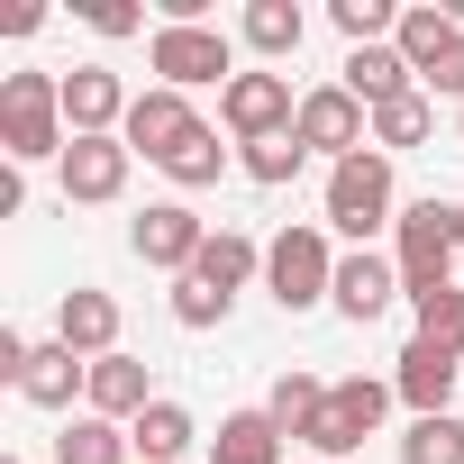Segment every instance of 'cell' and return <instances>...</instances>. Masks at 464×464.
<instances>
[{
    "mask_svg": "<svg viewBox=\"0 0 464 464\" xmlns=\"http://www.w3.org/2000/svg\"><path fill=\"white\" fill-rule=\"evenodd\" d=\"M256 274H265V246L246 237V227H209L200 265L173 283V319H182V328H218V319H227V301H237Z\"/></svg>",
    "mask_w": 464,
    "mask_h": 464,
    "instance_id": "cell-1",
    "label": "cell"
},
{
    "mask_svg": "<svg viewBox=\"0 0 464 464\" xmlns=\"http://www.w3.org/2000/svg\"><path fill=\"white\" fill-rule=\"evenodd\" d=\"M455 256H464V237H455V209H446V200H410V209H401V227H392L401 301L419 310V301L455 292Z\"/></svg>",
    "mask_w": 464,
    "mask_h": 464,
    "instance_id": "cell-2",
    "label": "cell"
},
{
    "mask_svg": "<svg viewBox=\"0 0 464 464\" xmlns=\"http://www.w3.org/2000/svg\"><path fill=\"white\" fill-rule=\"evenodd\" d=\"M0 146H10V164H64L73 128H64V73H10L0 82Z\"/></svg>",
    "mask_w": 464,
    "mask_h": 464,
    "instance_id": "cell-3",
    "label": "cell"
},
{
    "mask_svg": "<svg viewBox=\"0 0 464 464\" xmlns=\"http://www.w3.org/2000/svg\"><path fill=\"white\" fill-rule=\"evenodd\" d=\"M382 410H392V382H373V373H346V382H328V401H319V419L301 428V446L319 455V464H346L373 428H382Z\"/></svg>",
    "mask_w": 464,
    "mask_h": 464,
    "instance_id": "cell-4",
    "label": "cell"
},
{
    "mask_svg": "<svg viewBox=\"0 0 464 464\" xmlns=\"http://www.w3.org/2000/svg\"><path fill=\"white\" fill-rule=\"evenodd\" d=\"M265 292L283 310H319L337 292V256H328V227H283L265 246Z\"/></svg>",
    "mask_w": 464,
    "mask_h": 464,
    "instance_id": "cell-5",
    "label": "cell"
},
{
    "mask_svg": "<svg viewBox=\"0 0 464 464\" xmlns=\"http://www.w3.org/2000/svg\"><path fill=\"white\" fill-rule=\"evenodd\" d=\"M328 227H346V237L401 227V218H392V155H382V146H364V155L328 164Z\"/></svg>",
    "mask_w": 464,
    "mask_h": 464,
    "instance_id": "cell-6",
    "label": "cell"
},
{
    "mask_svg": "<svg viewBox=\"0 0 464 464\" xmlns=\"http://www.w3.org/2000/svg\"><path fill=\"white\" fill-rule=\"evenodd\" d=\"M146 64L164 73V92H200V82H237V46H227L209 19L200 28H155V46H146Z\"/></svg>",
    "mask_w": 464,
    "mask_h": 464,
    "instance_id": "cell-7",
    "label": "cell"
},
{
    "mask_svg": "<svg viewBox=\"0 0 464 464\" xmlns=\"http://www.w3.org/2000/svg\"><path fill=\"white\" fill-rule=\"evenodd\" d=\"M292 137H301L310 155L346 164V155H364V146H373V110H364L346 82H319V92H301V119H292Z\"/></svg>",
    "mask_w": 464,
    "mask_h": 464,
    "instance_id": "cell-8",
    "label": "cell"
},
{
    "mask_svg": "<svg viewBox=\"0 0 464 464\" xmlns=\"http://www.w3.org/2000/svg\"><path fill=\"white\" fill-rule=\"evenodd\" d=\"M218 119H227V137H237V146L292 137V119H301V101H292V73H237V82L218 92Z\"/></svg>",
    "mask_w": 464,
    "mask_h": 464,
    "instance_id": "cell-9",
    "label": "cell"
},
{
    "mask_svg": "<svg viewBox=\"0 0 464 464\" xmlns=\"http://www.w3.org/2000/svg\"><path fill=\"white\" fill-rule=\"evenodd\" d=\"M392 46L410 55V73H419L428 92L464 101V28H455L446 10H401V37H392Z\"/></svg>",
    "mask_w": 464,
    "mask_h": 464,
    "instance_id": "cell-10",
    "label": "cell"
},
{
    "mask_svg": "<svg viewBox=\"0 0 464 464\" xmlns=\"http://www.w3.org/2000/svg\"><path fill=\"white\" fill-rule=\"evenodd\" d=\"M128 246H137L155 274H173V283H182V274L200 265V246H209V218H200L191 200H155V209L128 227Z\"/></svg>",
    "mask_w": 464,
    "mask_h": 464,
    "instance_id": "cell-11",
    "label": "cell"
},
{
    "mask_svg": "<svg viewBox=\"0 0 464 464\" xmlns=\"http://www.w3.org/2000/svg\"><path fill=\"white\" fill-rule=\"evenodd\" d=\"M128 110H137V92H128L110 64H73V73H64V128H73V137H119Z\"/></svg>",
    "mask_w": 464,
    "mask_h": 464,
    "instance_id": "cell-12",
    "label": "cell"
},
{
    "mask_svg": "<svg viewBox=\"0 0 464 464\" xmlns=\"http://www.w3.org/2000/svg\"><path fill=\"white\" fill-rule=\"evenodd\" d=\"M128 164H137L128 137H73L55 173H64V200H119L128 191Z\"/></svg>",
    "mask_w": 464,
    "mask_h": 464,
    "instance_id": "cell-13",
    "label": "cell"
},
{
    "mask_svg": "<svg viewBox=\"0 0 464 464\" xmlns=\"http://www.w3.org/2000/svg\"><path fill=\"white\" fill-rule=\"evenodd\" d=\"M191 128H200V119H191V101L155 82V92H137V110H128V128H119V137H128V155H146V164H164V155H173V146H182Z\"/></svg>",
    "mask_w": 464,
    "mask_h": 464,
    "instance_id": "cell-14",
    "label": "cell"
},
{
    "mask_svg": "<svg viewBox=\"0 0 464 464\" xmlns=\"http://www.w3.org/2000/svg\"><path fill=\"white\" fill-rule=\"evenodd\" d=\"M55 346H73L82 364L119 355V301H110V292H92V283H82V292H64V301H55Z\"/></svg>",
    "mask_w": 464,
    "mask_h": 464,
    "instance_id": "cell-15",
    "label": "cell"
},
{
    "mask_svg": "<svg viewBox=\"0 0 464 464\" xmlns=\"http://www.w3.org/2000/svg\"><path fill=\"white\" fill-rule=\"evenodd\" d=\"M328 301L364 328V319H382V310L401 301V265H382L373 246H364V256H337V292H328Z\"/></svg>",
    "mask_w": 464,
    "mask_h": 464,
    "instance_id": "cell-16",
    "label": "cell"
},
{
    "mask_svg": "<svg viewBox=\"0 0 464 464\" xmlns=\"http://www.w3.org/2000/svg\"><path fill=\"white\" fill-rule=\"evenodd\" d=\"M455 364H464V355H446V346L410 337V346H401V373H392V392H401L419 419H437V410L455 401Z\"/></svg>",
    "mask_w": 464,
    "mask_h": 464,
    "instance_id": "cell-17",
    "label": "cell"
},
{
    "mask_svg": "<svg viewBox=\"0 0 464 464\" xmlns=\"http://www.w3.org/2000/svg\"><path fill=\"white\" fill-rule=\"evenodd\" d=\"M337 82L364 101V110H382V101H401V92H419V73H410V55L401 46H346V64H337Z\"/></svg>",
    "mask_w": 464,
    "mask_h": 464,
    "instance_id": "cell-18",
    "label": "cell"
},
{
    "mask_svg": "<svg viewBox=\"0 0 464 464\" xmlns=\"http://www.w3.org/2000/svg\"><path fill=\"white\" fill-rule=\"evenodd\" d=\"M82 401H92V419H128V428L155 410V392H146V364H137V355H101Z\"/></svg>",
    "mask_w": 464,
    "mask_h": 464,
    "instance_id": "cell-19",
    "label": "cell"
},
{
    "mask_svg": "<svg viewBox=\"0 0 464 464\" xmlns=\"http://www.w3.org/2000/svg\"><path fill=\"white\" fill-rule=\"evenodd\" d=\"M19 392H28L37 410H73V392H92V364H82L73 346H37L28 373H19Z\"/></svg>",
    "mask_w": 464,
    "mask_h": 464,
    "instance_id": "cell-20",
    "label": "cell"
},
{
    "mask_svg": "<svg viewBox=\"0 0 464 464\" xmlns=\"http://www.w3.org/2000/svg\"><path fill=\"white\" fill-rule=\"evenodd\" d=\"M209 464H283V428L265 410H227L209 437Z\"/></svg>",
    "mask_w": 464,
    "mask_h": 464,
    "instance_id": "cell-21",
    "label": "cell"
},
{
    "mask_svg": "<svg viewBox=\"0 0 464 464\" xmlns=\"http://www.w3.org/2000/svg\"><path fill=\"white\" fill-rule=\"evenodd\" d=\"M191 437H200V428H191V410H182V401H155V410L128 428V446H137L146 464H191Z\"/></svg>",
    "mask_w": 464,
    "mask_h": 464,
    "instance_id": "cell-22",
    "label": "cell"
},
{
    "mask_svg": "<svg viewBox=\"0 0 464 464\" xmlns=\"http://www.w3.org/2000/svg\"><path fill=\"white\" fill-rule=\"evenodd\" d=\"M137 446H128V428L119 419H64V437H55V464H128Z\"/></svg>",
    "mask_w": 464,
    "mask_h": 464,
    "instance_id": "cell-23",
    "label": "cell"
},
{
    "mask_svg": "<svg viewBox=\"0 0 464 464\" xmlns=\"http://www.w3.org/2000/svg\"><path fill=\"white\" fill-rule=\"evenodd\" d=\"M246 46L256 55H301V37H310V19H301V0H246Z\"/></svg>",
    "mask_w": 464,
    "mask_h": 464,
    "instance_id": "cell-24",
    "label": "cell"
},
{
    "mask_svg": "<svg viewBox=\"0 0 464 464\" xmlns=\"http://www.w3.org/2000/svg\"><path fill=\"white\" fill-rule=\"evenodd\" d=\"M319 401H328V382H319V373H301V364H292V373H283V382H274V392H265V419H274V428H283V437H301V428H310V419H319Z\"/></svg>",
    "mask_w": 464,
    "mask_h": 464,
    "instance_id": "cell-25",
    "label": "cell"
},
{
    "mask_svg": "<svg viewBox=\"0 0 464 464\" xmlns=\"http://www.w3.org/2000/svg\"><path fill=\"white\" fill-rule=\"evenodd\" d=\"M164 173H173L182 191H209V182L227 173V146H218V128H191V137H182V146L164 155Z\"/></svg>",
    "mask_w": 464,
    "mask_h": 464,
    "instance_id": "cell-26",
    "label": "cell"
},
{
    "mask_svg": "<svg viewBox=\"0 0 464 464\" xmlns=\"http://www.w3.org/2000/svg\"><path fill=\"white\" fill-rule=\"evenodd\" d=\"M401 464H464V419H455V410H437V419H410V437H401Z\"/></svg>",
    "mask_w": 464,
    "mask_h": 464,
    "instance_id": "cell-27",
    "label": "cell"
},
{
    "mask_svg": "<svg viewBox=\"0 0 464 464\" xmlns=\"http://www.w3.org/2000/svg\"><path fill=\"white\" fill-rule=\"evenodd\" d=\"M428 128H437L428 92H401V101H382V110H373V146H382V155H392V146H419Z\"/></svg>",
    "mask_w": 464,
    "mask_h": 464,
    "instance_id": "cell-28",
    "label": "cell"
},
{
    "mask_svg": "<svg viewBox=\"0 0 464 464\" xmlns=\"http://www.w3.org/2000/svg\"><path fill=\"white\" fill-rule=\"evenodd\" d=\"M301 164H310V146H301V137H265V146H246V182H265V191H283Z\"/></svg>",
    "mask_w": 464,
    "mask_h": 464,
    "instance_id": "cell-29",
    "label": "cell"
},
{
    "mask_svg": "<svg viewBox=\"0 0 464 464\" xmlns=\"http://www.w3.org/2000/svg\"><path fill=\"white\" fill-rule=\"evenodd\" d=\"M419 337H428V346H446V355H464V292L419 301Z\"/></svg>",
    "mask_w": 464,
    "mask_h": 464,
    "instance_id": "cell-30",
    "label": "cell"
},
{
    "mask_svg": "<svg viewBox=\"0 0 464 464\" xmlns=\"http://www.w3.org/2000/svg\"><path fill=\"white\" fill-rule=\"evenodd\" d=\"M73 10H82L101 37H137V28H146V10H137V0H73Z\"/></svg>",
    "mask_w": 464,
    "mask_h": 464,
    "instance_id": "cell-31",
    "label": "cell"
},
{
    "mask_svg": "<svg viewBox=\"0 0 464 464\" xmlns=\"http://www.w3.org/2000/svg\"><path fill=\"white\" fill-rule=\"evenodd\" d=\"M455 237H464V200H455Z\"/></svg>",
    "mask_w": 464,
    "mask_h": 464,
    "instance_id": "cell-32",
    "label": "cell"
},
{
    "mask_svg": "<svg viewBox=\"0 0 464 464\" xmlns=\"http://www.w3.org/2000/svg\"><path fill=\"white\" fill-rule=\"evenodd\" d=\"M10 464H28V455H10Z\"/></svg>",
    "mask_w": 464,
    "mask_h": 464,
    "instance_id": "cell-33",
    "label": "cell"
}]
</instances>
